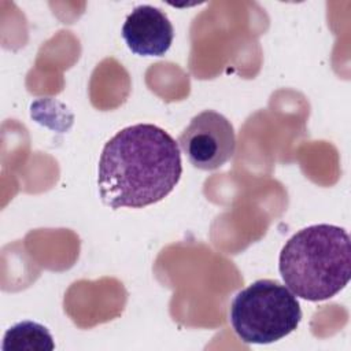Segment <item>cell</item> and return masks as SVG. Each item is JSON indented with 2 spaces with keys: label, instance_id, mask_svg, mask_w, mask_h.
Returning a JSON list of instances; mask_svg holds the SVG:
<instances>
[{
  "label": "cell",
  "instance_id": "1",
  "mask_svg": "<svg viewBox=\"0 0 351 351\" xmlns=\"http://www.w3.org/2000/svg\"><path fill=\"white\" fill-rule=\"evenodd\" d=\"M182 162L178 141L152 123L121 129L103 147L97 186L111 208H141L166 197L178 184Z\"/></svg>",
  "mask_w": 351,
  "mask_h": 351
},
{
  "label": "cell",
  "instance_id": "2",
  "mask_svg": "<svg viewBox=\"0 0 351 351\" xmlns=\"http://www.w3.org/2000/svg\"><path fill=\"white\" fill-rule=\"evenodd\" d=\"M278 270L295 296L310 302L333 298L351 277L348 233L329 223L300 229L281 248Z\"/></svg>",
  "mask_w": 351,
  "mask_h": 351
},
{
  "label": "cell",
  "instance_id": "3",
  "mask_svg": "<svg viewBox=\"0 0 351 351\" xmlns=\"http://www.w3.org/2000/svg\"><path fill=\"white\" fill-rule=\"evenodd\" d=\"M229 319L234 333L244 343L269 344L298 328L302 308L287 285L263 278L236 293Z\"/></svg>",
  "mask_w": 351,
  "mask_h": 351
},
{
  "label": "cell",
  "instance_id": "4",
  "mask_svg": "<svg viewBox=\"0 0 351 351\" xmlns=\"http://www.w3.org/2000/svg\"><path fill=\"white\" fill-rule=\"evenodd\" d=\"M189 163L200 170H215L234 154L236 133L230 121L214 110L195 115L178 137Z\"/></svg>",
  "mask_w": 351,
  "mask_h": 351
},
{
  "label": "cell",
  "instance_id": "5",
  "mask_svg": "<svg viewBox=\"0 0 351 351\" xmlns=\"http://www.w3.org/2000/svg\"><path fill=\"white\" fill-rule=\"evenodd\" d=\"M122 37L128 48L141 56L165 55L174 37L167 15L154 5H138L125 19Z\"/></svg>",
  "mask_w": 351,
  "mask_h": 351
},
{
  "label": "cell",
  "instance_id": "6",
  "mask_svg": "<svg viewBox=\"0 0 351 351\" xmlns=\"http://www.w3.org/2000/svg\"><path fill=\"white\" fill-rule=\"evenodd\" d=\"M1 348L3 351H51L55 348V343L44 325L22 321L5 332Z\"/></svg>",
  "mask_w": 351,
  "mask_h": 351
}]
</instances>
